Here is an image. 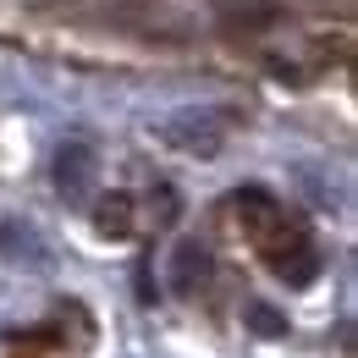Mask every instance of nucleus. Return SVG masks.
<instances>
[{
  "label": "nucleus",
  "instance_id": "20e7f679",
  "mask_svg": "<svg viewBox=\"0 0 358 358\" xmlns=\"http://www.w3.org/2000/svg\"><path fill=\"white\" fill-rule=\"evenodd\" d=\"M204 281H210V254H204L199 243H182L177 270H171V287H177V292H193V287H204Z\"/></svg>",
  "mask_w": 358,
  "mask_h": 358
},
{
  "label": "nucleus",
  "instance_id": "39448f33",
  "mask_svg": "<svg viewBox=\"0 0 358 358\" xmlns=\"http://www.w3.org/2000/svg\"><path fill=\"white\" fill-rule=\"evenodd\" d=\"M89 177V149H61V187H78Z\"/></svg>",
  "mask_w": 358,
  "mask_h": 358
},
{
  "label": "nucleus",
  "instance_id": "f03ea898",
  "mask_svg": "<svg viewBox=\"0 0 358 358\" xmlns=\"http://www.w3.org/2000/svg\"><path fill=\"white\" fill-rule=\"evenodd\" d=\"M210 11H215V22H221L226 34H243V39L270 34V28L287 22V6L281 0H215Z\"/></svg>",
  "mask_w": 358,
  "mask_h": 358
},
{
  "label": "nucleus",
  "instance_id": "423d86ee",
  "mask_svg": "<svg viewBox=\"0 0 358 358\" xmlns=\"http://www.w3.org/2000/svg\"><path fill=\"white\" fill-rule=\"evenodd\" d=\"M248 320H254V325H259L265 336H275V331H287V325H281V320H275V314H270V309H259V303L248 309Z\"/></svg>",
  "mask_w": 358,
  "mask_h": 358
},
{
  "label": "nucleus",
  "instance_id": "7ed1b4c3",
  "mask_svg": "<svg viewBox=\"0 0 358 358\" xmlns=\"http://www.w3.org/2000/svg\"><path fill=\"white\" fill-rule=\"evenodd\" d=\"M94 226L105 237H133V193H105V204L94 210Z\"/></svg>",
  "mask_w": 358,
  "mask_h": 358
},
{
  "label": "nucleus",
  "instance_id": "f257e3e1",
  "mask_svg": "<svg viewBox=\"0 0 358 358\" xmlns=\"http://www.w3.org/2000/svg\"><path fill=\"white\" fill-rule=\"evenodd\" d=\"M226 221L265 254L270 243L292 226V215H287V204H281L275 193H265V187H237V193H226Z\"/></svg>",
  "mask_w": 358,
  "mask_h": 358
}]
</instances>
